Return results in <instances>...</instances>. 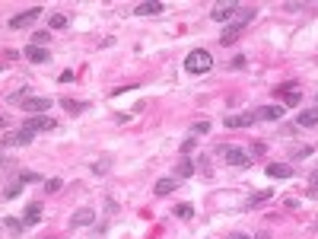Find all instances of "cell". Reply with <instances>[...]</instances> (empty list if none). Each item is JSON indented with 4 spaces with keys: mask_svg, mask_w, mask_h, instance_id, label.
<instances>
[{
    "mask_svg": "<svg viewBox=\"0 0 318 239\" xmlns=\"http://www.w3.org/2000/svg\"><path fill=\"white\" fill-rule=\"evenodd\" d=\"M22 128L32 131V134H35V131H55V128H57V121H55V118H48V115H29Z\"/></svg>",
    "mask_w": 318,
    "mask_h": 239,
    "instance_id": "8992f818",
    "label": "cell"
},
{
    "mask_svg": "<svg viewBox=\"0 0 318 239\" xmlns=\"http://www.w3.org/2000/svg\"><path fill=\"white\" fill-rule=\"evenodd\" d=\"M19 182H22V185H35V182H41V176H38V172H22Z\"/></svg>",
    "mask_w": 318,
    "mask_h": 239,
    "instance_id": "484cf974",
    "label": "cell"
},
{
    "mask_svg": "<svg viewBox=\"0 0 318 239\" xmlns=\"http://www.w3.org/2000/svg\"><path fill=\"white\" fill-rule=\"evenodd\" d=\"M255 20V10H239L236 16H232V22L229 26L223 29V35H220V41H223V45H232V41H236V35L242 32L245 29V22H251Z\"/></svg>",
    "mask_w": 318,
    "mask_h": 239,
    "instance_id": "6da1fadb",
    "label": "cell"
},
{
    "mask_svg": "<svg viewBox=\"0 0 318 239\" xmlns=\"http://www.w3.org/2000/svg\"><path fill=\"white\" fill-rule=\"evenodd\" d=\"M312 191H318V169L312 172Z\"/></svg>",
    "mask_w": 318,
    "mask_h": 239,
    "instance_id": "1f68e13d",
    "label": "cell"
},
{
    "mask_svg": "<svg viewBox=\"0 0 318 239\" xmlns=\"http://www.w3.org/2000/svg\"><path fill=\"white\" fill-rule=\"evenodd\" d=\"M0 128H10V121H7V118H0Z\"/></svg>",
    "mask_w": 318,
    "mask_h": 239,
    "instance_id": "836d02e7",
    "label": "cell"
},
{
    "mask_svg": "<svg viewBox=\"0 0 318 239\" xmlns=\"http://www.w3.org/2000/svg\"><path fill=\"white\" fill-rule=\"evenodd\" d=\"M38 220H41V204H35V201H32V204H26L22 223H29V226H32V223H38Z\"/></svg>",
    "mask_w": 318,
    "mask_h": 239,
    "instance_id": "e0dca14e",
    "label": "cell"
},
{
    "mask_svg": "<svg viewBox=\"0 0 318 239\" xmlns=\"http://www.w3.org/2000/svg\"><path fill=\"white\" fill-rule=\"evenodd\" d=\"M26 58H29L32 64H48V61H51L48 48H35V45H29V48H26Z\"/></svg>",
    "mask_w": 318,
    "mask_h": 239,
    "instance_id": "5bb4252c",
    "label": "cell"
},
{
    "mask_svg": "<svg viewBox=\"0 0 318 239\" xmlns=\"http://www.w3.org/2000/svg\"><path fill=\"white\" fill-rule=\"evenodd\" d=\"M191 172H194V163H191V159H188V157H185V159H182V163H178V169H175V179H188V176H191Z\"/></svg>",
    "mask_w": 318,
    "mask_h": 239,
    "instance_id": "ac0fdd59",
    "label": "cell"
},
{
    "mask_svg": "<svg viewBox=\"0 0 318 239\" xmlns=\"http://www.w3.org/2000/svg\"><path fill=\"white\" fill-rule=\"evenodd\" d=\"M19 191H22V182H13V185H10V188H7V198H16Z\"/></svg>",
    "mask_w": 318,
    "mask_h": 239,
    "instance_id": "83f0119b",
    "label": "cell"
},
{
    "mask_svg": "<svg viewBox=\"0 0 318 239\" xmlns=\"http://www.w3.org/2000/svg\"><path fill=\"white\" fill-rule=\"evenodd\" d=\"M309 153H312V147H299V150L293 153V157H296V159H305V157H309Z\"/></svg>",
    "mask_w": 318,
    "mask_h": 239,
    "instance_id": "f1b7e54d",
    "label": "cell"
},
{
    "mask_svg": "<svg viewBox=\"0 0 318 239\" xmlns=\"http://www.w3.org/2000/svg\"><path fill=\"white\" fill-rule=\"evenodd\" d=\"M271 198H274V191H271V188H264V191H258V195H251L248 204H251V207H261V201H271Z\"/></svg>",
    "mask_w": 318,
    "mask_h": 239,
    "instance_id": "ffe728a7",
    "label": "cell"
},
{
    "mask_svg": "<svg viewBox=\"0 0 318 239\" xmlns=\"http://www.w3.org/2000/svg\"><path fill=\"white\" fill-rule=\"evenodd\" d=\"M95 220V211L93 207H80V211L70 214V230H83V226H93Z\"/></svg>",
    "mask_w": 318,
    "mask_h": 239,
    "instance_id": "52a82bcc",
    "label": "cell"
},
{
    "mask_svg": "<svg viewBox=\"0 0 318 239\" xmlns=\"http://www.w3.org/2000/svg\"><path fill=\"white\" fill-rule=\"evenodd\" d=\"M32 131H26V128H19V131H10V134L7 137H3V140H0V143H3V147H22V143H32Z\"/></svg>",
    "mask_w": 318,
    "mask_h": 239,
    "instance_id": "ba28073f",
    "label": "cell"
},
{
    "mask_svg": "<svg viewBox=\"0 0 318 239\" xmlns=\"http://www.w3.org/2000/svg\"><path fill=\"white\" fill-rule=\"evenodd\" d=\"M191 150H194V137H188V140L182 143V153H191Z\"/></svg>",
    "mask_w": 318,
    "mask_h": 239,
    "instance_id": "f546056e",
    "label": "cell"
},
{
    "mask_svg": "<svg viewBox=\"0 0 318 239\" xmlns=\"http://www.w3.org/2000/svg\"><path fill=\"white\" fill-rule=\"evenodd\" d=\"M191 131H194V134H207L210 124H207V121H197V124H191Z\"/></svg>",
    "mask_w": 318,
    "mask_h": 239,
    "instance_id": "4316f807",
    "label": "cell"
},
{
    "mask_svg": "<svg viewBox=\"0 0 318 239\" xmlns=\"http://www.w3.org/2000/svg\"><path fill=\"white\" fill-rule=\"evenodd\" d=\"M178 185H182V179H159V182L153 185V195L156 198H166V195H172Z\"/></svg>",
    "mask_w": 318,
    "mask_h": 239,
    "instance_id": "9c48e42d",
    "label": "cell"
},
{
    "mask_svg": "<svg viewBox=\"0 0 318 239\" xmlns=\"http://www.w3.org/2000/svg\"><path fill=\"white\" fill-rule=\"evenodd\" d=\"M175 217L191 220V217H194V207H191V204H175Z\"/></svg>",
    "mask_w": 318,
    "mask_h": 239,
    "instance_id": "d4e9b609",
    "label": "cell"
},
{
    "mask_svg": "<svg viewBox=\"0 0 318 239\" xmlns=\"http://www.w3.org/2000/svg\"><path fill=\"white\" fill-rule=\"evenodd\" d=\"M61 105H64L67 115H80L83 112V102H76V99H61Z\"/></svg>",
    "mask_w": 318,
    "mask_h": 239,
    "instance_id": "d6986e66",
    "label": "cell"
},
{
    "mask_svg": "<svg viewBox=\"0 0 318 239\" xmlns=\"http://www.w3.org/2000/svg\"><path fill=\"white\" fill-rule=\"evenodd\" d=\"M220 153H223V159H226V163H229V166H239V169L251 163V157H248V153L242 150V147H223V150H220Z\"/></svg>",
    "mask_w": 318,
    "mask_h": 239,
    "instance_id": "5b68a950",
    "label": "cell"
},
{
    "mask_svg": "<svg viewBox=\"0 0 318 239\" xmlns=\"http://www.w3.org/2000/svg\"><path fill=\"white\" fill-rule=\"evenodd\" d=\"M229 239H248V236H245V233H232Z\"/></svg>",
    "mask_w": 318,
    "mask_h": 239,
    "instance_id": "d6a6232c",
    "label": "cell"
},
{
    "mask_svg": "<svg viewBox=\"0 0 318 239\" xmlns=\"http://www.w3.org/2000/svg\"><path fill=\"white\" fill-rule=\"evenodd\" d=\"M210 67H213V55L204 51V48H194V51L185 58V70H188V74H207Z\"/></svg>",
    "mask_w": 318,
    "mask_h": 239,
    "instance_id": "7a4b0ae2",
    "label": "cell"
},
{
    "mask_svg": "<svg viewBox=\"0 0 318 239\" xmlns=\"http://www.w3.org/2000/svg\"><path fill=\"white\" fill-rule=\"evenodd\" d=\"M22 112H29V115H45L48 109H51V99H45V96H29L26 102H19Z\"/></svg>",
    "mask_w": 318,
    "mask_h": 239,
    "instance_id": "3957f363",
    "label": "cell"
},
{
    "mask_svg": "<svg viewBox=\"0 0 318 239\" xmlns=\"http://www.w3.org/2000/svg\"><path fill=\"white\" fill-rule=\"evenodd\" d=\"M296 124H299V128H315V124H318V109H305V112H299Z\"/></svg>",
    "mask_w": 318,
    "mask_h": 239,
    "instance_id": "9a60e30c",
    "label": "cell"
},
{
    "mask_svg": "<svg viewBox=\"0 0 318 239\" xmlns=\"http://www.w3.org/2000/svg\"><path fill=\"white\" fill-rule=\"evenodd\" d=\"M41 16V7H32V10H22V13H16L13 20H10V29H29L35 26V20Z\"/></svg>",
    "mask_w": 318,
    "mask_h": 239,
    "instance_id": "277c9868",
    "label": "cell"
},
{
    "mask_svg": "<svg viewBox=\"0 0 318 239\" xmlns=\"http://www.w3.org/2000/svg\"><path fill=\"white\" fill-rule=\"evenodd\" d=\"M315 102H318V96H315Z\"/></svg>",
    "mask_w": 318,
    "mask_h": 239,
    "instance_id": "d590c367",
    "label": "cell"
},
{
    "mask_svg": "<svg viewBox=\"0 0 318 239\" xmlns=\"http://www.w3.org/2000/svg\"><path fill=\"white\" fill-rule=\"evenodd\" d=\"M57 80H61V83H70V80H74V70H64V74L57 77Z\"/></svg>",
    "mask_w": 318,
    "mask_h": 239,
    "instance_id": "4dcf8cb0",
    "label": "cell"
},
{
    "mask_svg": "<svg viewBox=\"0 0 318 239\" xmlns=\"http://www.w3.org/2000/svg\"><path fill=\"white\" fill-rule=\"evenodd\" d=\"M258 118H255V112H248V115H226V128H248V124H255Z\"/></svg>",
    "mask_w": 318,
    "mask_h": 239,
    "instance_id": "7c38bea8",
    "label": "cell"
},
{
    "mask_svg": "<svg viewBox=\"0 0 318 239\" xmlns=\"http://www.w3.org/2000/svg\"><path fill=\"white\" fill-rule=\"evenodd\" d=\"M48 26L55 29V32H57V29H67V16H64V13H51V20H48Z\"/></svg>",
    "mask_w": 318,
    "mask_h": 239,
    "instance_id": "44dd1931",
    "label": "cell"
},
{
    "mask_svg": "<svg viewBox=\"0 0 318 239\" xmlns=\"http://www.w3.org/2000/svg\"><path fill=\"white\" fill-rule=\"evenodd\" d=\"M267 176L271 179H290L293 169H290V163H271L267 166Z\"/></svg>",
    "mask_w": 318,
    "mask_h": 239,
    "instance_id": "2e32d148",
    "label": "cell"
},
{
    "mask_svg": "<svg viewBox=\"0 0 318 239\" xmlns=\"http://www.w3.org/2000/svg\"><path fill=\"white\" fill-rule=\"evenodd\" d=\"M48 39H51V32H48V29H38V32H35L32 35V41H29V45H35V48H41V45H45V41Z\"/></svg>",
    "mask_w": 318,
    "mask_h": 239,
    "instance_id": "603a6c76",
    "label": "cell"
},
{
    "mask_svg": "<svg viewBox=\"0 0 318 239\" xmlns=\"http://www.w3.org/2000/svg\"><path fill=\"white\" fill-rule=\"evenodd\" d=\"M163 13V3L159 0H147V3H140V7L134 10V16H159Z\"/></svg>",
    "mask_w": 318,
    "mask_h": 239,
    "instance_id": "4fadbf2b",
    "label": "cell"
},
{
    "mask_svg": "<svg viewBox=\"0 0 318 239\" xmlns=\"http://www.w3.org/2000/svg\"><path fill=\"white\" fill-rule=\"evenodd\" d=\"M236 13H239L236 0H229V3H220V7L213 10V13H210V16H213V22H226V20H229V16H236Z\"/></svg>",
    "mask_w": 318,
    "mask_h": 239,
    "instance_id": "8fae6325",
    "label": "cell"
},
{
    "mask_svg": "<svg viewBox=\"0 0 318 239\" xmlns=\"http://www.w3.org/2000/svg\"><path fill=\"white\" fill-rule=\"evenodd\" d=\"M3 226H7L13 236H19V233H22V220H16V217H7V220H3Z\"/></svg>",
    "mask_w": 318,
    "mask_h": 239,
    "instance_id": "cb8c5ba5",
    "label": "cell"
},
{
    "mask_svg": "<svg viewBox=\"0 0 318 239\" xmlns=\"http://www.w3.org/2000/svg\"><path fill=\"white\" fill-rule=\"evenodd\" d=\"M64 188V179H48V182H45V191H48V195H57V191H61Z\"/></svg>",
    "mask_w": 318,
    "mask_h": 239,
    "instance_id": "7402d4cb",
    "label": "cell"
},
{
    "mask_svg": "<svg viewBox=\"0 0 318 239\" xmlns=\"http://www.w3.org/2000/svg\"><path fill=\"white\" fill-rule=\"evenodd\" d=\"M283 105H264V109H258L255 112V118L258 121H277V118H283Z\"/></svg>",
    "mask_w": 318,
    "mask_h": 239,
    "instance_id": "30bf717a",
    "label": "cell"
},
{
    "mask_svg": "<svg viewBox=\"0 0 318 239\" xmlns=\"http://www.w3.org/2000/svg\"><path fill=\"white\" fill-rule=\"evenodd\" d=\"M255 239H267V233H258V236H255Z\"/></svg>",
    "mask_w": 318,
    "mask_h": 239,
    "instance_id": "e575fe53",
    "label": "cell"
}]
</instances>
